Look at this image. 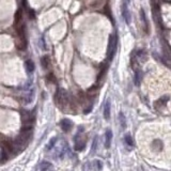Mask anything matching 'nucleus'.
Returning a JSON list of instances; mask_svg holds the SVG:
<instances>
[{
    "mask_svg": "<svg viewBox=\"0 0 171 171\" xmlns=\"http://www.w3.org/2000/svg\"><path fill=\"white\" fill-rule=\"evenodd\" d=\"M56 102H57L58 106L61 108H64V106L69 104V96L66 94L65 91L58 90L57 94H56Z\"/></svg>",
    "mask_w": 171,
    "mask_h": 171,
    "instance_id": "1",
    "label": "nucleus"
},
{
    "mask_svg": "<svg viewBox=\"0 0 171 171\" xmlns=\"http://www.w3.org/2000/svg\"><path fill=\"white\" fill-rule=\"evenodd\" d=\"M128 3L129 0H123L122 1V15L127 25L131 24V13H129L128 10Z\"/></svg>",
    "mask_w": 171,
    "mask_h": 171,
    "instance_id": "2",
    "label": "nucleus"
},
{
    "mask_svg": "<svg viewBox=\"0 0 171 171\" xmlns=\"http://www.w3.org/2000/svg\"><path fill=\"white\" fill-rule=\"evenodd\" d=\"M21 120L23 123L26 125H31V123L34 121V116L32 112L28 111V110H23L21 111Z\"/></svg>",
    "mask_w": 171,
    "mask_h": 171,
    "instance_id": "3",
    "label": "nucleus"
},
{
    "mask_svg": "<svg viewBox=\"0 0 171 171\" xmlns=\"http://www.w3.org/2000/svg\"><path fill=\"white\" fill-rule=\"evenodd\" d=\"M72 126H73V123L70 120H68V119H63L61 121V127L64 132H69L72 128Z\"/></svg>",
    "mask_w": 171,
    "mask_h": 171,
    "instance_id": "4",
    "label": "nucleus"
},
{
    "mask_svg": "<svg viewBox=\"0 0 171 171\" xmlns=\"http://www.w3.org/2000/svg\"><path fill=\"white\" fill-rule=\"evenodd\" d=\"M104 118H105L106 120H109V118H110V101L109 99H107L105 105H104Z\"/></svg>",
    "mask_w": 171,
    "mask_h": 171,
    "instance_id": "5",
    "label": "nucleus"
},
{
    "mask_svg": "<svg viewBox=\"0 0 171 171\" xmlns=\"http://www.w3.org/2000/svg\"><path fill=\"white\" fill-rule=\"evenodd\" d=\"M111 139H112V133L110 129H108L106 132V135H105V147L106 148H110V144H111Z\"/></svg>",
    "mask_w": 171,
    "mask_h": 171,
    "instance_id": "6",
    "label": "nucleus"
},
{
    "mask_svg": "<svg viewBox=\"0 0 171 171\" xmlns=\"http://www.w3.org/2000/svg\"><path fill=\"white\" fill-rule=\"evenodd\" d=\"M21 18H23V14H21V10H18L16 13H15V20H14L15 28L18 27V26H20V25H21Z\"/></svg>",
    "mask_w": 171,
    "mask_h": 171,
    "instance_id": "7",
    "label": "nucleus"
},
{
    "mask_svg": "<svg viewBox=\"0 0 171 171\" xmlns=\"http://www.w3.org/2000/svg\"><path fill=\"white\" fill-rule=\"evenodd\" d=\"M152 148L154 149L155 152H159V151H162V150H163V148H164L163 142H162L159 139L154 140V141H153V143H152Z\"/></svg>",
    "mask_w": 171,
    "mask_h": 171,
    "instance_id": "8",
    "label": "nucleus"
},
{
    "mask_svg": "<svg viewBox=\"0 0 171 171\" xmlns=\"http://www.w3.org/2000/svg\"><path fill=\"white\" fill-rule=\"evenodd\" d=\"M124 140L127 146H131V147L134 146V140H133V137L131 136V134H126V135L124 136Z\"/></svg>",
    "mask_w": 171,
    "mask_h": 171,
    "instance_id": "9",
    "label": "nucleus"
},
{
    "mask_svg": "<svg viewBox=\"0 0 171 171\" xmlns=\"http://www.w3.org/2000/svg\"><path fill=\"white\" fill-rule=\"evenodd\" d=\"M26 69H27L28 72H30V73L34 71V63L31 60H27V61H26Z\"/></svg>",
    "mask_w": 171,
    "mask_h": 171,
    "instance_id": "10",
    "label": "nucleus"
},
{
    "mask_svg": "<svg viewBox=\"0 0 171 171\" xmlns=\"http://www.w3.org/2000/svg\"><path fill=\"white\" fill-rule=\"evenodd\" d=\"M119 119H120V124H121V127H122L123 129L126 127V121H125V117L124 114L121 112L120 114H119Z\"/></svg>",
    "mask_w": 171,
    "mask_h": 171,
    "instance_id": "11",
    "label": "nucleus"
},
{
    "mask_svg": "<svg viewBox=\"0 0 171 171\" xmlns=\"http://www.w3.org/2000/svg\"><path fill=\"white\" fill-rule=\"evenodd\" d=\"M42 65L44 69H47L49 65V57L48 56H45V57L42 58Z\"/></svg>",
    "mask_w": 171,
    "mask_h": 171,
    "instance_id": "12",
    "label": "nucleus"
},
{
    "mask_svg": "<svg viewBox=\"0 0 171 171\" xmlns=\"http://www.w3.org/2000/svg\"><path fill=\"white\" fill-rule=\"evenodd\" d=\"M29 17L31 19H33L34 17H35V13H34L33 10H29Z\"/></svg>",
    "mask_w": 171,
    "mask_h": 171,
    "instance_id": "13",
    "label": "nucleus"
}]
</instances>
